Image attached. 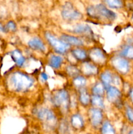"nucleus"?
I'll return each mask as SVG.
<instances>
[{
  "label": "nucleus",
  "instance_id": "f257e3e1",
  "mask_svg": "<svg viewBox=\"0 0 133 134\" xmlns=\"http://www.w3.org/2000/svg\"><path fill=\"white\" fill-rule=\"evenodd\" d=\"M9 83L16 92H25L33 86L34 81L31 77L22 72L16 71L10 75Z\"/></svg>",
  "mask_w": 133,
  "mask_h": 134
},
{
  "label": "nucleus",
  "instance_id": "f03ea898",
  "mask_svg": "<svg viewBox=\"0 0 133 134\" xmlns=\"http://www.w3.org/2000/svg\"><path fill=\"white\" fill-rule=\"evenodd\" d=\"M87 13L89 16L95 18H104L108 20H114L117 17L116 13L108 9L103 4H97L87 8Z\"/></svg>",
  "mask_w": 133,
  "mask_h": 134
},
{
  "label": "nucleus",
  "instance_id": "7ed1b4c3",
  "mask_svg": "<svg viewBox=\"0 0 133 134\" xmlns=\"http://www.w3.org/2000/svg\"><path fill=\"white\" fill-rule=\"evenodd\" d=\"M52 102L55 106L60 107L63 111H66L70 104V98L67 91L63 89L58 90L52 97Z\"/></svg>",
  "mask_w": 133,
  "mask_h": 134
},
{
  "label": "nucleus",
  "instance_id": "20e7f679",
  "mask_svg": "<svg viewBox=\"0 0 133 134\" xmlns=\"http://www.w3.org/2000/svg\"><path fill=\"white\" fill-rule=\"evenodd\" d=\"M45 37L49 44L54 48L55 51L60 54H65L69 50L70 46L61 39H58L52 34L47 32L45 34Z\"/></svg>",
  "mask_w": 133,
  "mask_h": 134
},
{
  "label": "nucleus",
  "instance_id": "39448f33",
  "mask_svg": "<svg viewBox=\"0 0 133 134\" xmlns=\"http://www.w3.org/2000/svg\"><path fill=\"white\" fill-rule=\"evenodd\" d=\"M61 16L63 18L66 20H77L82 18V14L73 7L70 2L65 3L61 10Z\"/></svg>",
  "mask_w": 133,
  "mask_h": 134
},
{
  "label": "nucleus",
  "instance_id": "423d86ee",
  "mask_svg": "<svg viewBox=\"0 0 133 134\" xmlns=\"http://www.w3.org/2000/svg\"><path fill=\"white\" fill-rule=\"evenodd\" d=\"M36 114L39 119L44 122L48 126L52 128L56 125L57 119L53 113L49 109L41 107L37 111Z\"/></svg>",
  "mask_w": 133,
  "mask_h": 134
},
{
  "label": "nucleus",
  "instance_id": "0eeeda50",
  "mask_svg": "<svg viewBox=\"0 0 133 134\" xmlns=\"http://www.w3.org/2000/svg\"><path fill=\"white\" fill-rule=\"evenodd\" d=\"M111 63L113 68L121 74H126L129 71L130 65L129 62L126 58L122 56L113 58Z\"/></svg>",
  "mask_w": 133,
  "mask_h": 134
},
{
  "label": "nucleus",
  "instance_id": "6e6552de",
  "mask_svg": "<svg viewBox=\"0 0 133 134\" xmlns=\"http://www.w3.org/2000/svg\"><path fill=\"white\" fill-rule=\"evenodd\" d=\"M89 116L90 122L94 127H98L102 121V112L100 109L95 108V107L90 109L89 111Z\"/></svg>",
  "mask_w": 133,
  "mask_h": 134
},
{
  "label": "nucleus",
  "instance_id": "1a4fd4ad",
  "mask_svg": "<svg viewBox=\"0 0 133 134\" xmlns=\"http://www.w3.org/2000/svg\"><path fill=\"white\" fill-rule=\"evenodd\" d=\"M89 56L91 60L97 64H103L106 60L104 52L99 48H94L90 51Z\"/></svg>",
  "mask_w": 133,
  "mask_h": 134
},
{
  "label": "nucleus",
  "instance_id": "9d476101",
  "mask_svg": "<svg viewBox=\"0 0 133 134\" xmlns=\"http://www.w3.org/2000/svg\"><path fill=\"white\" fill-rule=\"evenodd\" d=\"M28 46L30 48L35 50V51H41V52H44L46 51V47L44 43L40 38L37 37L31 38L28 42Z\"/></svg>",
  "mask_w": 133,
  "mask_h": 134
},
{
  "label": "nucleus",
  "instance_id": "9b49d317",
  "mask_svg": "<svg viewBox=\"0 0 133 134\" xmlns=\"http://www.w3.org/2000/svg\"><path fill=\"white\" fill-rule=\"evenodd\" d=\"M116 77H115L112 73L108 71H106L104 73H102L100 75V81H101L102 84L104 85L106 90L113 82H116Z\"/></svg>",
  "mask_w": 133,
  "mask_h": 134
},
{
  "label": "nucleus",
  "instance_id": "f8f14e48",
  "mask_svg": "<svg viewBox=\"0 0 133 134\" xmlns=\"http://www.w3.org/2000/svg\"><path fill=\"white\" fill-rule=\"evenodd\" d=\"M73 32L79 35H84L89 37H91L93 35L91 27L88 25L82 24H77L73 29Z\"/></svg>",
  "mask_w": 133,
  "mask_h": 134
},
{
  "label": "nucleus",
  "instance_id": "ddd939ff",
  "mask_svg": "<svg viewBox=\"0 0 133 134\" xmlns=\"http://www.w3.org/2000/svg\"><path fill=\"white\" fill-rule=\"evenodd\" d=\"M107 98L111 102H116L120 99L121 97V92L115 86H110L106 89Z\"/></svg>",
  "mask_w": 133,
  "mask_h": 134
},
{
  "label": "nucleus",
  "instance_id": "4468645a",
  "mask_svg": "<svg viewBox=\"0 0 133 134\" xmlns=\"http://www.w3.org/2000/svg\"><path fill=\"white\" fill-rule=\"evenodd\" d=\"M61 39L65 43L70 45L73 46H82L83 45V41L77 37L63 34L61 36Z\"/></svg>",
  "mask_w": 133,
  "mask_h": 134
},
{
  "label": "nucleus",
  "instance_id": "2eb2a0df",
  "mask_svg": "<svg viewBox=\"0 0 133 134\" xmlns=\"http://www.w3.org/2000/svg\"><path fill=\"white\" fill-rule=\"evenodd\" d=\"M82 71L86 75H94L97 73L98 68L91 63L84 62L82 65Z\"/></svg>",
  "mask_w": 133,
  "mask_h": 134
},
{
  "label": "nucleus",
  "instance_id": "dca6fc26",
  "mask_svg": "<svg viewBox=\"0 0 133 134\" xmlns=\"http://www.w3.org/2000/svg\"><path fill=\"white\" fill-rule=\"evenodd\" d=\"M70 123H71L72 126L77 130L81 129L84 126V121H83V118L79 114H75L71 116Z\"/></svg>",
  "mask_w": 133,
  "mask_h": 134
},
{
  "label": "nucleus",
  "instance_id": "f3484780",
  "mask_svg": "<svg viewBox=\"0 0 133 134\" xmlns=\"http://www.w3.org/2000/svg\"><path fill=\"white\" fill-rule=\"evenodd\" d=\"M11 58L13 60V61L16 63L18 66L21 67L25 63V58L21 53V52L18 50H14L10 53Z\"/></svg>",
  "mask_w": 133,
  "mask_h": 134
},
{
  "label": "nucleus",
  "instance_id": "a211bd4d",
  "mask_svg": "<svg viewBox=\"0 0 133 134\" xmlns=\"http://www.w3.org/2000/svg\"><path fill=\"white\" fill-rule=\"evenodd\" d=\"M79 100L80 102L82 103V105L84 106L87 105L89 103L90 101H91V98H90L89 94L88 92L84 88L80 89Z\"/></svg>",
  "mask_w": 133,
  "mask_h": 134
},
{
  "label": "nucleus",
  "instance_id": "6ab92c4d",
  "mask_svg": "<svg viewBox=\"0 0 133 134\" xmlns=\"http://www.w3.org/2000/svg\"><path fill=\"white\" fill-rule=\"evenodd\" d=\"M63 62V58L59 56L52 55L49 59V65L54 69H58Z\"/></svg>",
  "mask_w": 133,
  "mask_h": 134
},
{
  "label": "nucleus",
  "instance_id": "aec40b11",
  "mask_svg": "<svg viewBox=\"0 0 133 134\" xmlns=\"http://www.w3.org/2000/svg\"><path fill=\"white\" fill-rule=\"evenodd\" d=\"M91 102L93 105L95 106V108L100 109L104 108V100L102 96L93 95L91 98Z\"/></svg>",
  "mask_w": 133,
  "mask_h": 134
},
{
  "label": "nucleus",
  "instance_id": "412c9836",
  "mask_svg": "<svg viewBox=\"0 0 133 134\" xmlns=\"http://www.w3.org/2000/svg\"><path fill=\"white\" fill-rule=\"evenodd\" d=\"M71 54L73 57L78 60H83L86 59L87 55V52L85 50L81 48H76L71 51Z\"/></svg>",
  "mask_w": 133,
  "mask_h": 134
},
{
  "label": "nucleus",
  "instance_id": "4be33fe9",
  "mask_svg": "<svg viewBox=\"0 0 133 134\" xmlns=\"http://www.w3.org/2000/svg\"><path fill=\"white\" fill-rule=\"evenodd\" d=\"M105 87L102 84V82H97L92 88V92L93 95L102 96L105 92Z\"/></svg>",
  "mask_w": 133,
  "mask_h": 134
},
{
  "label": "nucleus",
  "instance_id": "5701e85b",
  "mask_svg": "<svg viewBox=\"0 0 133 134\" xmlns=\"http://www.w3.org/2000/svg\"><path fill=\"white\" fill-rule=\"evenodd\" d=\"M101 133L102 134H115L116 132L111 123L108 121H105L102 126Z\"/></svg>",
  "mask_w": 133,
  "mask_h": 134
},
{
  "label": "nucleus",
  "instance_id": "b1692460",
  "mask_svg": "<svg viewBox=\"0 0 133 134\" xmlns=\"http://www.w3.org/2000/svg\"><path fill=\"white\" fill-rule=\"evenodd\" d=\"M121 56L129 59H133V46L129 45L124 47L121 51Z\"/></svg>",
  "mask_w": 133,
  "mask_h": 134
},
{
  "label": "nucleus",
  "instance_id": "393cba45",
  "mask_svg": "<svg viewBox=\"0 0 133 134\" xmlns=\"http://www.w3.org/2000/svg\"><path fill=\"white\" fill-rule=\"evenodd\" d=\"M105 3L112 9H121L123 6L122 0H104Z\"/></svg>",
  "mask_w": 133,
  "mask_h": 134
},
{
  "label": "nucleus",
  "instance_id": "a878e982",
  "mask_svg": "<svg viewBox=\"0 0 133 134\" xmlns=\"http://www.w3.org/2000/svg\"><path fill=\"white\" fill-rule=\"evenodd\" d=\"M73 84L78 88L80 89L84 87L86 85V79L82 76H77L73 79Z\"/></svg>",
  "mask_w": 133,
  "mask_h": 134
},
{
  "label": "nucleus",
  "instance_id": "bb28decb",
  "mask_svg": "<svg viewBox=\"0 0 133 134\" xmlns=\"http://www.w3.org/2000/svg\"><path fill=\"white\" fill-rule=\"evenodd\" d=\"M66 72L70 77H77L80 73V70L77 67L74 65H68L66 68Z\"/></svg>",
  "mask_w": 133,
  "mask_h": 134
},
{
  "label": "nucleus",
  "instance_id": "cd10ccee",
  "mask_svg": "<svg viewBox=\"0 0 133 134\" xmlns=\"http://www.w3.org/2000/svg\"><path fill=\"white\" fill-rule=\"evenodd\" d=\"M126 116L129 121L133 122V109L130 106L126 108Z\"/></svg>",
  "mask_w": 133,
  "mask_h": 134
},
{
  "label": "nucleus",
  "instance_id": "c85d7f7f",
  "mask_svg": "<svg viewBox=\"0 0 133 134\" xmlns=\"http://www.w3.org/2000/svg\"><path fill=\"white\" fill-rule=\"evenodd\" d=\"M5 29H6V30H9V31H15L16 30V25L15 22H13V21H9L7 24Z\"/></svg>",
  "mask_w": 133,
  "mask_h": 134
},
{
  "label": "nucleus",
  "instance_id": "c756f323",
  "mask_svg": "<svg viewBox=\"0 0 133 134\" xmlns=\"http://www.w3.org/2000/svg\"><path fill=\"white\" fill-rule=\"evenodd\" d=\"M41 78L43 79L44 81H47V80H48V75H47L46 73H41Z\"/></svg>",
  "mask_w": 133,
  "mask_h": 134
},
{
  "label": "nucleus",
  "instance_id": "7c9ffc66",
  "mask_svg": "<svg viewBox=\"0 0 133 134\" xmlns=\"http://www.w3.org/2000/svg\"><path fill=\"white\" fill-rule=\"evenodd\" d=\"M0 31H2V32H5V31H6V29H5V27H3L1 24H0Z\"/></svg>",
  "mask_w": 133,
  "mask_h": 134
},
{
  "label": "nucleus",
  "instance_id": "2f4dec72",
  "mask_svg": "<svg viewBox=\"0 0 133 134\" xmlns=\"http://www.w3.org/2000/svg\"><path fill=\"white\" fill-rule=\"evenodd\" d=\"M130 99H131V100L133 102V90H131V91L130 92Z\"/></svg>",
  "mask_w": 133,
  "mask_h": 134
},
{
  "label": "nucleus",
  "instance_id": "473e14b6",
  "mask_svg": "<svg viewBox=\"0 0 133 134\" xmlns=\"http://www.w3.org/2000/svg\"><path fill=\"white\" fill-rule=\"evenodd\" d=\"M128 134H133V130H131L129 132V133Z\"/></svg>",
  "mask_w": 133,
  "mask_h": 134
},
{
  "label": "nucleus",
  "instance_id": "72a5a7b5",
  "mask_svg": "<svg viewBox=\"0 0 133 134\" xmlns=\"http://www.w3.org/2000/svg\"><path fill=\"white\" fill-rule=\"evenodd\" d=\"M132 19L133 20V14H132Z\"/></svg>",
  "mask_w": 133,
  "mask_h": 134
}]
</instances>
